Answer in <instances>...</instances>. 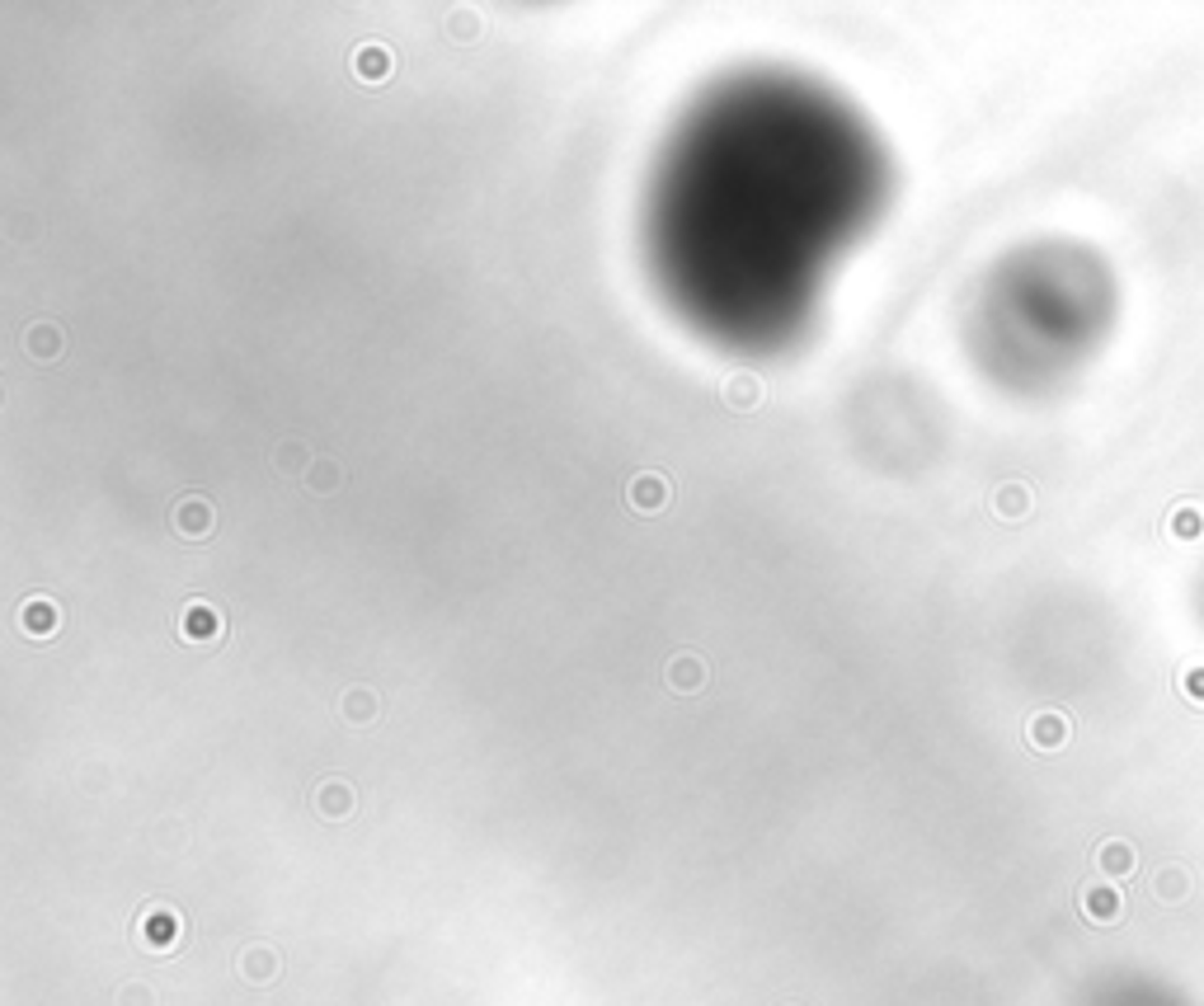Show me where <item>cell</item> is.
Instances as JSON below:
<instances>
[{
    "mask_svg": "<svg viewBox=\"0 0 1204 1006\" xmlns=\"http://www.w3.org/2000/svg\"><path fill=\"white\" fill-rule=\"evenodd\" d=\"M353 71H358V80L377 85V80H386V75L396 71V57H391V47H381V42H363V47L353 52Z\"/></svg>",
    "mask_w": 1204,
    "mask_h": 1006,
    "instance_id": "obj_1",
    "label": "cell"
},
{
    "mask_svg": "<svg viewBox=\"0 0 1204 1006\" xmlns=\"http://www.w3.org/2000/svg\"><path fill=\"white\" fill-rule=\"evenodd\" d=\"M212 503L208 499H183L180 508H175V532L180 537H208L212 532Z\"/></svg>",
    "mask_w": 1204,
    "mask_h": 1006,
    "instance_id": "obj_2",
    "label": "cell"
},
{
    "mask_svg": "<svg viewBox=\"0 0 1204 1006\" xmlns=\"http://www.w3.org/2000/svg\"><path fill=\"white\" fill-rule=\"evenodd\" d=\"M720 396H725L730 409H758V400H763V381H758L753 372H734V377H725Z\"/></svg>",
    "mask_w": 1204,
    "mask_h": 1006,
    "instance_id": "obj_3",
    "label": "cell"
},
{
    "mask_svg": "<svg viewBox=\"0 0 1204 1006\" xmlns=\"http://www.w3.org/2000/svg\"><path fill=\"white\" fill-rule=\"evenodd\" d=\"M19 626L38 635V640H47L52 630H57V602H47V598H29L24 611H19Z\"/></svg>",
    "mask_w": 1204,
    "mask_h": 1006,
    "instance_id": "obj_4",
    "label": "cell"
},
{
    "mask_svg": "<svg viewBox=\"0 0 1204 1006\" xmlns=\"http://www.w3.org/2000/svg\"><path fill=\"white\" fill-rule=\"evenodd\" d=\"M217 635H221V621L208 602H193V607L183 611V640H217Z\"/></svg>",
    "mask_w": 1204,
    "mask_h": 1006,
    "instance_id": "obj_5",
    "label": "cell"
},
{
    "mask_svg": "<svg viewBox=\"0 0 1204 1006\" xmlns=\"http://www.w3.org/2000/svg\"><path fill=\"white\" fill-rule=\"evenodd\" d=\"M701 683H706V668H701V658H696V654H678V658L668 663V686H678V691H696Z\"/></svg>",
    "mask_w": 1204,
    "mask_h": 1006,
    "instance_id": "obj_6",
    "label": "cell"
},
{
    "mask_svg": "<svg viewBox=\"0 0 1204 1006\" xmlns=\"http://www.w3.org/2000/svg\"><path fill=\"white\" fill-rule=\"evenodd\" d=\"M316 804H321L325 819H349V814H353V791H349L344 781H325L321 795H316Z\"/></svg>",
    "mask_w": 1204,
    "mask_h": 1006,
    "instance_id": "obj_7",
    "label": "cell"
},
{
    "mask_svg": "<svg viewBox=\"0 0 1204 1006\" xmlns=\"http://www.w3.org/2000/svg\"><path fill=\"white\" fill-rule=\"evenodd\" d=\"M663 499H668V485H663L658 475H640V480H630V503H635L640 513H655Z\"/></svg>",
    "mask_w": 1204,
    "mask_h": 1006,
    "instance_id": "obj_8",
    "label": "cell"
},
{
    "mask_svg": "<svg viewBox=\"0 0 1204 1006\" xmlns=\"http://www.w3.org/2000/svg\"><path fill=\"white\" fill-rule=\"evenodd\" d=\"M24 344H29V353H38V362H52L62 349V334H57V324H34Z\"/></svg>",
    "mask_w": 1204,
    "mask_h": 1006,
    "instance_id": "obj_9",
    "label": "cell"
},
{
    "mask_svg": "<svg viewBox=\"0 0 1204 1006\" xmlns=\"http://www.w3.org/2000/svg\"><path fill=\"white\" fill-rule=\"evenodd\" d=\"M377 696L372 691H363V686H353L349 696H344V719H353V724H367V719H377Z\"/></svg>",
    "mask_w": 1204,
    "mask_h": 1006,
    "instance_id": "obj_10",
    "label": "cell"
},
{
    "mask_svg": "<svg viewBox=\"0 0 1204 1006\" xmlns=\"http://www.w3.org/2000/svg\"><path fill=\"white\" fill-rule=\"evenodd\" d=\"M316 494H329V489H339V480H344V470L334 466V461H311V470L301 475Z\"/></svg>",
    "mask_w": 1204,
    "mask_h": 1006,
    "instance_id": "obj_11",
    "label": "cell"
},
{
    "mask_svg": "<svg viewBox=\"0 0 1204 1006\" xmlns=\"http://www.w3.org/2000/svg\"><path fill=\"white\" fill-rule=\"evenodd\" d=\"M175 917L170 912H155V917H147V940L155 945V950H170V940H175Z\"/></svg>",
    "mask_w": 1204,
    "mask_h": 1006,
    "instance_id": "obj_12",
    "label": "cell"
},
{
    "mask_svg": "<svg viewBox=\"0 0 1204 1006\" xmlns=\"http://www.w3.org/2000/svg\"><path fill=\"white\" fill-rule=\"evenodd\" d=\"M273 466L283 470V475H301V466H306V452H301V442H283L278 447V457H273Z\"/></svg>",
    "mask_w": 1204,
    "mask_h": 1006,
    "instance_id": "obj_13",
    "label": "cell"
},
{
    "mask_svg": "<svg viewBox=\"0 0 1204 1006\" xmlns=\"http://www.w3.org/2000/svg\"><path fill=\"white\" fill-rule=\"evenodd\" d=\"M245 973H250L255 983H268V978L278 973V960H273L268 950H250V955H245Z\"/></svg>",
    "mask_w": 1204,
    "mask_h": 1006,
    "instance_id": "obj_14",
    "label": "cell"
}]
</instances>
